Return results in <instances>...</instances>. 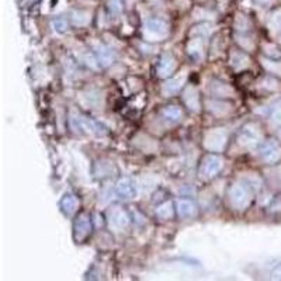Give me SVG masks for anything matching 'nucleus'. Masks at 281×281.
Returning a JSON list of instances; mask_svg holds the SVG:
<instances>
[{"instance_id":"1","label":"nucleus","mask_w":281,"mask_h":281,"mask_svg":"<svg viewBox=\"0 0 281 281\" xmlns=\"http://www.w3.org/2000/svg\"><path fill=\"white\" fill-rule=\"evenodd\" d=\"M228 197L231 205L238 211L248 208V205L250 204V190L241 183L232 184L229 187Z\"/></svg>"},{"instance_id":"2","label":"nucleus","mask_w":281,"mask_h":281,"mask_svg":"<svg viewBox=\"0 0 281 281\" xmlns=\"http://www.w3.org/2000/svg\"><path fill=\"white\" fill-rule=\"evenodd\" d=\"M222 167L223 162L221 156H218L215 153H209L204 157L203 162L200 164V177L204 180H211L219 175Z\"/></svg>"},{"instance_id":"3","label":"nucleus","mask_w":281,"mask_h":281,"mask_svg":"<svg viewBox=\"0 0 281 281\" xmlns=\"http://www.w3.org/2000/svg\"><path fill=\"white\" fill-rule=\"evenodd\" d=\"M93 222L90 215L87 212H82L76 216L75 222H73V239L76 243H83L92 235Z\"/></svg>"},{"instance_id":"4","label":"nucleus","mask_w":281,"mask_h":281,"mask_svg":"<svg viewBox=\"0 0 281 281\" xmlns=\"http://www.w3.org/2000/svg\"><path fill=\"white\" fill-rule=\"evenodd\" d=\"M259 156L262 157L266 163H275L278 162L281 157V145L280 142L274 139V138H270L266 141H262L259 144Z\"/></svg>"},{"instance_id":"5","label":"nucleus","mask_w":281,"mask_h":281,"mask_svg":"<svg viewBox=\"0 0 281 281\" xmlns=\"http://www.w3.org/2000/svg\"><path fill=\"white\" fill-rule=\"evenodd\" d=\"M145 35L149 41H160L169 34V24L160 19L146 20L144 26Z\"/></svg>"},{"instance_id":"6","label":"nucleus","mask_w":281,"mask_h":281,"mask_svg":"<svg viewBox=\"0 0 281 281\" xmlns=\"http://www.w3.org/2000/svg\"><path fill=\"white\" fill-rule=\"evenodd\" d=\"M228 142V132L225 128H215L205 135L204 145L211 152H221Z\"/></svg>"},{"instance_id":"7","label":"nucleus","mask_w":281,"mask_h":281,"mask_svg":"<svg viewBox=\"0 0 281 281\" xmlns=\"http://www.w3.org/2000/svg\"><path fill=\"white\" fill-rule=\"evenodd\" d=\"M72 123H76L80 132H85V134L97 135V137H103V135L107 134V131H105V128L103 125L98 124L97 121H94L92 118L82 116V114H79L76 118H72Z\"/></svg>"},{"instance_id":"8","label":"nucleus","mask_w":281,"mask_h":281,"mask_svg":"<svg viewBox=\"0 0 281 281\" xmlns=\"http://www.w3.org/2000/svg\"><path fill=\"white\" fill-rule=\"evenodd\" d=\"M239 142L245 146H255L262 142V132L256 124H246L241 130Z\"/></svg>"},{"instance_id":"9","label":"nucleus","mask_w":281,"mask_h":281,"mask_svg":"<svg viewBox=\"0 0 281 281\" xmlns=\"http://www.w3.org/2000/svg\"><path fill=\"white\" fill-rule=\"evenodd\" d=\"M108 222L111 225V228L116 229H124L131 223V218L128 215V212L121 207H113L108 212Z\"/></svg>"},{"instance_id":"10","label":"nucleus","mask_w":281,"mask_h":281,"mask_svg":"<svg viewBox=\"0 0 281 281\" xmlns=\"http://www.w3.org/2000/svg\"><path fill=\"white\" fill-rule=\"evenodd\" d=\"M116 193H117L118 197H121V198H124V200H132V198H135L138 194L135 182H134L132 179H130V177L121 179L117 183V186H116Z\"/></svg>"},{"instance_id":"11","label":"nucleus","mask_w":281,"mask_h":281,"mask_svg":"<svg viewBox=\"0 0 281 281\" xmlns=\"http://www.w3.org/2000/svg\"><path fill=\"white\" fill-rule=\"evenodd\" d=\"M176 69V59L173 58L172 53H163L162 58L159 61L156 68L157 76L159 78H167Z\"/></svg>"},{"instance_id":"12","label":"nucleus","mask_w":281,"mask_h":281,"mask_svg":"<svg viewBox=\"0 0 281 281\" xmlns=\"http://www.w3.org/2000/svg\"><path fill=\"white\" fill-rule=\"evenodd\" d=\"M59 207H61V211H62L66 216H72L79 208L78 197L75 196L73 193H66L65 196L61 198Z\"/></svg>"},{"instance_id":"13","label":"nucleus","mask_w":281,"mask_h":281,"mask_svg":"<svg viewBox=\"0 0 281 281\" xmlns=\"http://www.w3.org/2000/svg\"><path fill=\"white\" fill-rule=\"evenodd\" d=\"M186 79H187V76L182 75V76H176V78H172L169 80H166L163 85H162V93H163L164 96H167V97L176 94V93L180 92V89L184 86Z\"/></svg>"},{"instance_id":"14","label":"nucleus","mask_w":281,"mask_h":281,"mask_svg":"<svg viewBox=\"0 0 281 281\" xmlns=\"http://www.w3.org/2000/svg\"><path fill=\"white\" fill-rule=\"evenodd\" d=\"M176 212L177 215L183 219L187 218H194L197 215V207L196 204L190 200H177L176 203Z\"/></svg>"},{"instance_id":"15","label":"nucleus","mask_w":281,"mask_h":281,"mask_svg":"<svg viewBox=\"0 0 281 281\" xmlns=\"http://www.w3.org/2000/svg\"><path fill=\"white\" fill-rule=\"evenodd\" d=\"M183 100L186 105L189 107L190 110L193 111H198L200 107H201V103H200V94L197 92L196 87L193 86H189L183 93Z\"/></svg>"},{"instance_id":"16","label":"nucleus","mask_w":281,"mask_h":281,"mask_svg":"<svg viewBox=\"0 0 281 281\" xmlns=\"http://www.w3.org/2000/svg\"><path fill=\"white\" fill-rule=\"evenodd\" d=\"M211 93L214 97H231L234 96V89L219 80H212L211 82Z\"/></svg>"},{"instance_id":"17","label":"nucleus","mask_w":281,"mask_h":281,"mask_svg":"<svg viewBox=\"0 0 281 281\" xmlns=\"http://www.w3.org/2000/svg\"><path fill=\"white\" fill-rule=\"evenodd\" d=\"M96 59L101 66H108L113 61L116 59V55L113 52L108 46L105 45H97L96 46Z\"/></svg>"},{"instance_id":"18","label":"nucleus","mask_w":281,"mask_h":281,"mask_svg":"<svg viewBox=\"0 0 281 281\" xmlns=\"http://www.w3.org/2000/svg\"><path fill=\"white\" fill-rule=\"evenodd\" d=\"M160 116L167 123H179L183 117V111L177 105H166L160 111Z\"/></svg>"},{"instance_id":"19","label":"nucleus","mask_w":281,"mask_h":281,"mask_svg":"<svg viewBox=\"0 0 281 281\" xmlns=\"http://www.w3.org/2000/svg\"><path fill=\"white\" fill-rule=\"evenodd\" d=\"M250 59L246 53L241 52V51H234L231 53V65L234 66L235 71H242L246 66H249Z\"/></svg>"},{"instance_id":"20","label":"nucleus","mask_w":281,"mask_h":281,"mask_svg":"<svg viewBox=\"0 0 281 281\" xmlns=\"http://www.w3.org/2000/svg\"><path fill=\"white\" fill-rule=\"evenodd\" d=\"M187 51H189V55L191 58L194 59H200L203 58L204 55V45L201 42V38L197 39H191L187 45Z\"/></svg>"},{"instance_id":"21","label":"nucleus","mask_w":281,"mask_h":281,"mask_svg":"<svg viewBox=\"0 0 281 281\" xmlns=\"http://www.w3.org/2000/svg\"><path fill=\"white\" fill-rule=\"evenodd\" d=\"M156 215L160 218V219H172L173 215H175V208H173V204L170 201H166V203L160 204L156 208Z\"/></svg>"},{"instance_id":"22","label":"nucleus","mask_w":281,"mask_h":281,"mask_svg":"<svg viewBox=\"0 0 281 281\" xmlns=\"http://www.w3.org/2000/svg\"><path fill=\"white\" fill-rule=\"evenodd\" d=\"M263 64H264V66L267 68V71H270L271 73L281 75V62H275V61H271V59H268V61L264 59Z\"/></svg>"},{"instance_id":"23","label":"nucleus","mask_w":281,"mask_h":281,"mask_svg":"<svg viewBox=\"0 0 281 281\" xmlns=\"http://www.w3.org/2000/svg\"><path fill=\"white\" fill-rule=\"evenodd\" d=\"M52 27L55 31H58V33H65L66 28H68V24H66L65 20L62 19H57L52 21Z\"/></svg>"},{"instance_id":"24","label":"nucleus","mask_w":281,"mask_h":281,"mask_svg":"<svg viewBox=\"0 0 281 281\" xmlns=\"http://www.w3.org/2000/svg\"><path fill=\"white\" fill-rule=\"evenodd\" d=\"M108 7H110L111 13H120L123 10V5L120 0H108Z\"/></svg>"},{"instance_id":"25","label":"nucleus","mask_w":281,"mask_h":281,"mask_svg":"<svg viewBox=\"0 0 281 281\" xmlns=\"http://www.w3.org/2000/svg\"><path fill=\"white\" fill-rule=\"evenodd\" d=\"M271 121L277 125V128H278L281 132V108L280 110H274V111H273V114H271Z\"/></svg>"},{"instance_id":"26","label":"nucleus","mask_w":281,"mask_h":281,"mask_svg":"<svg viewBox=\"0 0 281 281\" xmlns=\"http://www.w3.org/2000/svg\"><path fill=\"white\" fill-rule=\"evenodd\" d=\"M270 24H271V27H274V28H281V12H277V13L271 17Z\"/></svg>"},{"instance_id":"27","label":"nucleus","mask_w":281,"mask_h":281,"mask_svg":"<svg viewBox=\"0 0 281 281\" xmlns=\"http://www.w3.org/2000/svg\"><path fill=\"white\" fill-rule=\"evenodd\" d=\"M271 278L273 280H281V263H278L273 270H271Z\"/></svg>"},{"instance_id":"28","label":"nucleus","mask_w":281,"mask_h":281,"mask_svg":"<svg viewBox=\"0 0 281 281\" xmlns=\"http://www.w3.org/2000/svg\"><path fill=\"white\" fill-rule=\"evenodd\" d=\"M86 16V13L83 12H79V13H75V17H73V21H75V24H79V26H85L86 21L85 20H82V17Z\"/></svg>"},{"instance_id":"29","label":"nucleus","mask_w":281,"mask_h":281,"mask_svg":"<svg viewBox=\"0 0 281 281\" xmlns=\"http://www.w3.org/2000/svg\"><path fill=\"white\" fill-rule=\"evenodd\" d=\"M259 2H268V0H259Z\"/></svg>"},{"instance_id":"30","label":"nucleus","mask_w":281,"mask_h":281,"mask_svg":"<svg viewBox=\"0 0 281 281\" xmlns=\"http://www.w3.org/2000/svg\"><path fill=\"white\" fill-rule=\"evenodd\" d=\"M280 42H281V34H280Z\"/></svg>"},{"instance_id":"31","label":"nucleus","mask_w":281,"mask_h":281,"mask_svg":"<svg viewBox=\"0 0 281 281\" xmlns=\"http://www.w3.org/2000/svg\"><path fill=\"white\" fill-rule=\"evenodd\" d=\"M280 105H281V101H280ZM280 108H281V107H280Z\"/></svg>"}]
</instances>
